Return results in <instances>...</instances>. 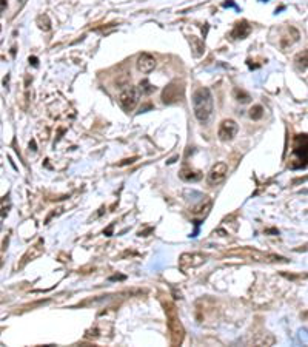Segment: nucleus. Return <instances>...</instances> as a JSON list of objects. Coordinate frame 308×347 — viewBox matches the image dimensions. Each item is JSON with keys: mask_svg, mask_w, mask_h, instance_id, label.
<instances>
[{"mask_svg": "<svg viewBox=\"0 0 308 347\" xmlns=\"http://www.w3.org/2000/svg\"><path fill=\"white\" fill-rule=\"evenodd\" d=\"M193 110L199 122H207L213 114V94L208 88H199L193 94Z\"/></svg>", "mask_w": 308, "mask_h": 347, "instance_id": "nucleus-1", "label": "nucleus"}, {"mask_svg": "<svg viewBox=\"0 0 308 347\" xmlns=\"http://www.w3.org/2000/svg\"><path fill=\"white\" fill-rule=\"evenodd\" d=\"M165 314H167V326H168V331H170L171 344L180 346L184 338H185V329L180 323L176 306L173 303H167L165 304Z\"/></svg>", "mask_w": 308, "mask_h": 347, "instance_id": "nucleus-2", "label": "nucleus"}, {"mask_svg": "<svg viewBox=\"0 0 308 347\" xmlns=\"http://www.w3.org/2000/svg\"><path fill=\"white\" fill-rule=\"evenodd\" d=\"M139 99H140V93L137 86H126L119 94V105L122 107L123 111L130 113L136 108V105L139 103Z\"/></svg>", "mask_w": 308, "mask_h": 347, "instance_id": "nucleus-3", "label": "nucleus"}, {"mask_svg": "<svg viewBox=\"0 0 308 347\" xmlns=\"http://www.w3.org/2000/svg\"><path fill=\"white\" fill-rule=\"evenodd\" d=\"M293 162H298L295 168H304L307 165V134H298L293 145Z\"/></svg>", "mask_w": 308, "mask_h": 347, "instance_id": "nucleus-4", "label": "nucleus"}, {"mask_svg": "<svg viewBox=\"0 0 308 347\" xmlns=\"http://www.w3.org/2000/svg\"><path fill=\"white\" fill-rule=\"evenodd\" d=\"M184 97V85L179 82H171L168 83L164 91H162V102L165 105H173L177 103Z\"/></svg>", "mask_w": 308, "mask_h": 347, "instance_id": "nucleus-5", "label": "nucleus"}, {"mask_svg": "<svg viewBox=\"0 0 308 347\" xmlns=\"http://www.w3.org/2000/svg\"><path fill=\"white\" fill-rule=\"evenodd\" d=\"M205 261H207L205 255H201V253H184L180 256V259H179V267L185 272V270L196 269V267L202 266Z\"/></svg>", "mask_w": 308, "mask_h": 347, "instance_id": "nucleus-6", "label": "nucleus"}, {"mask_svg": "<svg viewBox=\"0 0 308 347\" xmlns=\"http://www.w3.org/2000/svg\"><path fill=\"white\" fill-rule=\"evenodd\" d=\"M238 130H239V127H238L236 120H233V119H225V120H222L221 125H219L218 136H219L221 141L228 142V141H233V139H234V136L238 134Z\"/></svg>", "mask_w": 308, "mask_h": 347, "instance_id": "nucleus-7", "label": "nucleus"}, {"mask_svg": "<svg viewBox=\"0 0 308 347\" xmlns=\"http://www.w3.org/2000/svg\"><path fill=\"white\" fill-rule=\"evenodd\" d=\"M227 175H228V165L225 162H218L211 167L208 173V182L211 185H218L225 181Z\"/></svg>", "mask_w": 308, "mask_h": 347, "instance_id": "nucleus-8", "label": "nucleus"}, {"mask_svg": "<svg viewBox=\"0 0 308 347\" xmlns=\"http://www.w3.org/2000/svg\"><path fill=\"white\" fill-rule=\"evenodd\" d=\"M136 66H137V70H139L140 73L148 74V73H151V71L156 68V59H154L151 54H148V53H142V54L137 57Z\"/></svg>", "mask_w": 308, "mask_h": 347, "instance_id": "nucleus-9", "label": "nucleus"}, {"mask_svg": "<svg viewBox=\"0 0 308 347\" xmlns=\"http://www.w3.org/2000/svg\"><path fill=\"white\" fill-rule=\"evenodd\" d=\"M251 32V26L248 25L247 20H242V22H238L231 31V37L233 39H245L248 37V34Z\"/></svg>", "mask_w": 308, "mask_h": 347, "instance_id": "nucleus-10", "label": "nucleus"}, {"mask_svg": "<svg viewBox=\"0 0 308 347\" xmlns=\"http://www.w3.org/2000/svg\"><path fill=\"white\" fill-rule=\"evenodd\" d=\"M188 42H190L191 53H193V56H194V57H201V56L205 53V43H204V40H201L199 37L191 36V37L188 39Z\"/></svg>", "mask_w": 308, "mask_h": 347, "instance_id": "nucleus-11", "label": "nucleus"}, {"mask_svg": "<svg viewBox=\"0 0 308 347\" xmlns=\"http://www.w3.org/2000/svg\"><path fill=\"white\" fill-rule=\"evenodd\" d=\"M179 176H180V179H184V181H187V182H196V181H199V179L202 178V175H201L199 171H194V170L187 168V167L180 170Z\"/></svg>", "mask_w": 308, "mask_h": 347, "instance_id": "nucleus-12", "label": "nucleus"}, {"mask_svg": "<svg viewBox=\"0 0 308 347\" xmlns=\"http://www.w3.org/2000/svg\"><path fill=\"white\" fill-rule=\"evenodd\" d=\"M211 209V199H202L197 205H194L193 207V215H205V213H208V210Z\"/></svg>", "mask_w": 308, "mask_h": 347, "instance_id": "nucleus-13", "label": "nucleus"}, {"mask_svg": "<svg viewBox=\"0 0 308 347\" xmlns=\"http://www.w3.org/2000/svg\"><path fill=\"white\" fill-rule=\"evenodd\" d=\"M308 62V51H302V53H299L298 56H296V59H295V65H296V68H298V71H307V63Z\"/></svg>", "mask_w": 308, "mask_h": 347, "instance_id": "nucleus-14", "label": "nucleus"}, {"mask_svg": "<svg viewBox=\"0 0 308 347\" xmlns=\"http://www.w3.org/2000/svg\"><path fill=\"white\" fill-rule=\"evenodd\" d=\"M137 90H139V93H140L142 96H150V94H153V93L156 91V86H154L148 79H143V80H140Z\"/></svg>", "mask_w": 308, "mask_h": 347, "instance_id": "nucleus-15", "label": "nucleus"}, {"mask_svg": "<svg viewBox=\"0 0 308 347\" xmlns=\"http://www.w3.org/2000/svg\"><path fill=\"white\" fill-rule=\"evenodd\" d=\"M234 97H236V100L241 102V103H248V102L251 100V96H250L245 90H241V88H236V90H234Z\"/></svg>", "mask_w": 308, "mask_h": 347, "instance_id": "nucleus-16", "label": "nucleus"}, {"mask_svg": "<svg viewBox=\"0 0 308 347\" xmlns=\"http://www.w3.org/2000/svg\"><path fill=\"white\" fill-rule=\"evenodd\" d=\"M37 23H39V28L43 29V31H49V29H51V20H49V17H48L46 14L39 15Z\"/></svg>", "mask_w": 308, "mask_h": 347, "instance_id": "nucleus-17", "label": "nucleus"}, {"mask_svg": "<svg viewBox=\"0 0 308 347\" xmlns=\"http://www.w3.org/2000/svg\"><path fill=\"white\" fill-rule=\"evenodd\" d=\"M250 116H251L253 120L262 119V116H264V107H262V105H255V107L250 110Z\"/></svg>", "mask_w": 308, "mask_h": 347, "instance_id": "nucleus-18", "label": "nucleus"}, {"mask_svg": "<svg viewBox=\"0 0 308 347\" xmlns=\"http://www.w3.org/2000/svg\"><path fill=\"white\" fill-rule=\"evenodd\" d=\"M224 6H225V8H236V9H238V6H236V3H234V2H231V0H228V2H225V3H224Z\"/></svg>", "mask_w": 308, "mask_h": 347, "instance_id": "nucleus-19", "label": "nucleus"}, {"mask_svg": "<svg viewBox=\"0 0 308 347\" xmlns=\"http://www.w3.org/2000/svg\"><path fill=\"white\" fill-rule=\"evenodd\" d=\"M8 6V3H6V0H0V15H2V11L5 9Z\"/></svg>", "mask_w": 308, "mask_h": 347, "instance_id": "nucleus-20", "label": "nucleus"}, {"mask_svg": "<svg viewBox=\"0 0 308 347\" xmlns=\"http://www.w3.org/2000/svg\"><path fill=\"white\" fill-rule=\"evenodd\" d=\"M29 63H32L34 66H37V65H39V60H37V57H29Z\"/></svg>", "mask_w": 308, "mask_h": 347, "instance_id": "nucleus-21", "label": "nucleus"}, {"mask_svg": "<svg viewBox=\"0 0 308 347\" xmlns=\"http://www.w3.org/2000/svg\"><path fill=\"white\" fill-rule=\"evenodd\" d=\"M29 150H32V151H35L37 148H35V142L32 141V142H29Z\"/></svg>", "mask_w": 308, "mask_h": 347, "instance_id": "nucleus-22", "label": "nucleus"}, {"mask_svg": "<svg viewBox=\"0 0 308 347\" xmlns=\"http://www.w3.org/2000/svg\"><path fill=\"white\" fill-rule=\"evenodd\" d=\"M261 2H268V0H261Z\"/></svg>", "mask_w": 308, "mask_h": 347, "instance_id": "nucleus-23", "label": "nucleus"}]
</instances>
